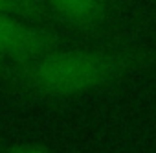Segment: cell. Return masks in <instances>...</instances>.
<instances>
[{
	"label": "cell",
	"instance_id": "cell-1",
	"mask_svg": "<svg viewBox=\"0 0 156 153\" xmlns=\"http://www.w3.org/2000/svg\"><path fill=\"white\" fill-rule=\"evenodd\" d=\"M136 48L64 50L57 48L30 63L17 65L15 78L26 92L37 98L64 100L103 89L138 65Z\"/></svg>",
	"mask_w": 156,
	"mask_h": 153
},
{
	"label": "cell",
	"instance_id": "cell-6",
	"mask_svg": "<svg viewBox=\"0 0 156 153\" xmlns=\"http://www.w3.org/2000/svg\"><path fill=\"white\" fill-rule=\"evenodd\" d=\"M8 153H48V151L42 149V147H37V146H19V147H13Z\"/></svg>",
	"mask_w": 156,
	"mask_h": 153
},
{
	"label": "cell",
	"instance_id": "cell-5",
	"mask_svg": "<svg viewBox=\"0 0 156 153\" xmlns=\"http://www.w3.org/2000/svg\"><path fill=\"white\" fill-rule=\"evenodd\" d=\"M15 70H17V65L0 59V78L2 80H13L15 78Z\"/></svg>",
	"mask_w": 156,
	"mask_h": 153
},
{
	"label": "cell",
	"instance_id": "cell-3",
	"mask_svg": "<svg viewBox=\"0 0 156 153\" xmlns=\"http://www.w3.org/2000/svg\"><path fill=\"white\" fill-rule=\"evenodd\" d=\"M55 21L81 33H99L110 22V0H42Z\"/></svg>",
	"mask_w": 156,
	"mask_h": 153
},
{
	"label": "cell",
	"instance_id": "cell-7",
	"mask_svg": "<svg viewBox=\"0 0 156 153\" xmlns=\"http://www.w3.org/2000/svg\"><path fill=\"white\" fill-rule=\"evenodd\" d=\"M152 2H154V4H156V0H152Z\"/></svg>",
	"mask_w": 156,
	"mask_h": 153
},
{
	"label": "cell",
	"instance_id": "cell-2",
	"mask_svg": "<svg viewBox=\"0 0 156 153\" xmlns=\"http://www.w3.org/2000/svg\"><path fill=\"white\" fill-rule=\"evenodd\" d=\"M62 46L64 41L61 35L39 26V22L0 13V59L24 65Z\"/></svg>",
	"mask_w": 156,
	"mask_h": 153
},
{
	"label": "cell",
	"instance_id": "cell-4",
	"mask_svg": "<svg viewBox=\"0 0 156 153\" xmlns=\"http://www.w3.org/2000/svg\"><path fill=\"white\" fill-rule=\"evenodd\" d=\"M0 13L17 15L33 22H44L53 19L51 11L42 0H0Z\"/></svg>",
	"mask_w": 156,
	"mask_h": 153
}]
</instances>
